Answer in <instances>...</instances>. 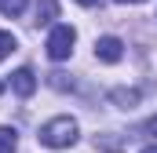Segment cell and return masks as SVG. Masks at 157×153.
<instances>
[{"label":"cell","instance_id":"8","mask_svg":"<svg viewBox=\"0 0 157 153\" xmlns=\"http://www.w3.org/2000/svg\"><path fill=\"white\" fill-rule=\"evenodd\" d=\"M26 4H29V0H0V11H4L7 18H18V15L26 11Z\"/></svg>","mask_w":157,"mask_h":153},{"label":"cell","instance_id":"2","mask_svg":"<svg viewBox=\"0 0 157 153\" xmlns=\"http://www.w3.org/2000/svg\"><path fill=\"white\" fill-rule=\"evenodd\" d=\"M73 44H77V33H73V26H55L51 29V37H48V58L51 62H66L70 55H73Z\"/></svg>","mask_w":157,"mask_h":153},{"label":"cell","instance_id":"11","mask_svg":"<svg viewBox=\"0 0 157 153\" xmlns=\"http://www.w3.org/2000/svg\"><path fill=\"white\" fill-rule=\"evenodd\" d=\"M51 84H55L59 91H66V88H73V84H66V73H51Z\"/></svg>","mask_w":157,"mask_h":153},{"label":"cell","instance_id":"9","mask_svg":"<svg viewBox=\"0 0 157 153\" xmlns=\"http://www.w3.org/2000/svg\"><path fill=\"white\" fill-rule=\"evenodd\" d=\"M95 150L117 153V150H124V142H121V139H110V135H95Z\"/></svg>","mask_w":157,"mask_h":153},{"label":"cell","instance_id":"4","mask_svg":"<svg viewBox=\"0 0 157 153\" xmlns=\"http://www.w3.org/2000/svg\"><path fill=\"white\" fill-rule=\"evenodd\" d=\"M11 88H15V95H22V99H29V95L37 91V73H33L29 66H22V69H15V73H11Z\"/></svg>","mask_w":157,"mask_h":153},{"label":"cell","instance_id":"13","mask_svg":"<svg viewBox=\"0 0 157 153\" xmlns=\"http://www.w3.org/2000/svg\"><path fill=\"white\" fill-rule=\"evenodd\" d=\"M139 153H157V142H154V146H143Z\"/></svg>","mask_w":157,"mask_h":153},{"label":"cell","instance_id":"5","mask_svg":"<svg viewBox=\"0 0 157 153\" xmlns=\"http://www.w3.org/2000/svg\"><path fill=\"white\" fill-rule=\"evenodd\" d=\"M110 102H113L117 110H135V106H139V91H135V88H113V91H110Z\"/></svg>","mask_w":157,"mask_h":153},{"label":"cell","instance_id":"12","mask_svg":"<svg viewBox=\"0 0 157 153\" xmlns=\"http://www.w3.org/2000/svg\"><path fill=\"white\" fill-rule=\"evenodd\" d=\"M80 7H95V4H99V0H77Z\"/></svg>","mask_w":157,"mask_h":153},{"label":"cell","instance_id":"14","mask_svg":"<svg viewBox=\"0 0 157 153\" xmlns=\"http://www.w3.org/2000/svg\"><path fill=\"white\" fill-rule=\"evenodd\" d=\"M113 4H146V0H113Z\"/></svg>","mask_w":157,"mask_h":153},{"label":"cell","instance_id":"3","mask_svg":"<svg viewBox=\"0 0 157 153\" xmlns=\"http://www.w3.org/2000/svg\"><path fill=\"white\" fill-rule=\"evenodd\" d=\"M95 58L113 66V62H121V58H124V44H121L117 37H99V40H95Z\"/></svg>","mask_w":157,"mask_h":153},{"label":"cell","instance_id":"16","mask_svg":"<svg viewBox=\"0 0 157 153\" xmlns=\"http://www.w3.org/2000/svg\"><path fill=\"white\" fill-rule=\"evenodd\" d=\"M0 95H4V80H0Z\"/></svg>","mask_w":157,"mask_h":153},{"label":"cell","instance_id":"1","mask_svg":"<svg viewBox=\"0 0 157 153\" xmlns=\"http://www.w3.org/2000/svg\"><path fill=\"white\" fill-rule=\"evenodd\" d=\"M37 139H40V146H48V150H66V146L77 142V120L73 117H51L40 128Z\"/></svg>","mask_w":157,"mask_h":153},{"label":"cell","instance_id":"15","mask_svg":"<svg viewBox=\"0 0 157 153\" xmlns=\"http://www.w3.org/2000/svg\"><path fill=\"white\" fill-rule=\"evenodd\" d=\"M150 131H154V135H157V117H154V120H150Z\"/></svg>","mask_w":157,"mask_h":153},{"label":"cell","instance_id":"7","mask_svg":"<svg viewBox=\"0 0 157 153\" xmlns=\"http://www.w3.org/2000/svg\"><path fill=\"white\" fill-rule=\"evenodd\" d=\"M18 150V131L15 128H0V153H15Z\"/></svg>","mask_w":157,"mask_h":153},{"label":"cell","instance_id":"6","mask_svg":"<svg viewBox=\"0 0 157 153\" xmlns=\"http://www.w3.org/2000/svg\"><path fill=\"white\" fill-rule=\"evenodd\" d=\"M55 15H59V4H55V0H40L33 22H37V26H48V22H55Z\"/></svg>","mask_w":157,"mask_h":153},{"label":"cell","instance_id":"10","mask_svg":"<svg viewBox=\"0 0 157 153\" xmlns=\"http://www.w3.org/2000/svg\"><path fill=\"white\" fill-rule=\"evenodd\" d=\"M15 47H18V40L11 37V33H4V29H0V62H4V58L15 51Z\"/></svg>","mask_w":157,"mask_h":153}]
</instances>
